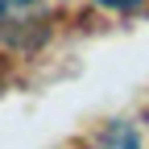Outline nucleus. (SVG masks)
<instances>
[{
    "mask_svg": "<svg viewBox=\"0 0 149 149\" xmlns=\"http://www.w3.org/2000/svg\"><path fill=\"white\" fill-rule=\"evenodd\" d=\"M100 149H141V145H137V133H133L128 124H116V128L104 137V145H100Z\"/></svg>",
    "mask_w": 149,
    "mask_h": 149,
    "instance_id": "nucleus-1",
    "label": "nucleus"
},
{
    "mask_svg": "<svg viewBox=\"0 0 149 149\" xmlns=\"http://www.w3.org/2000/svg\"><path fill=\"white\" fill-rule=\"evenodd\" d=\"M29 4H33V0H0V13H21Z\"/></svg>",
    "mask_w": 149,
    "mask_h": 149,
    "instance_id": "nucleus-3",
    "label": "nucleus"
},
{
    "mask_svg": "<svg viewBox=\"0 0 149 149\" xmlns=\"http://www.w3.org/2000/svg\"><path fill=\"white\" fill-rule=\"evenodd\" d=\"M100 4H104V8H116V13H133L141 0H100Z\"/></svg>",
    "mask_w": 149,
    "mask_h": 149,
    "instance_id": "nucleus-2",
    "label": "nucleus"
}]
</instances>
